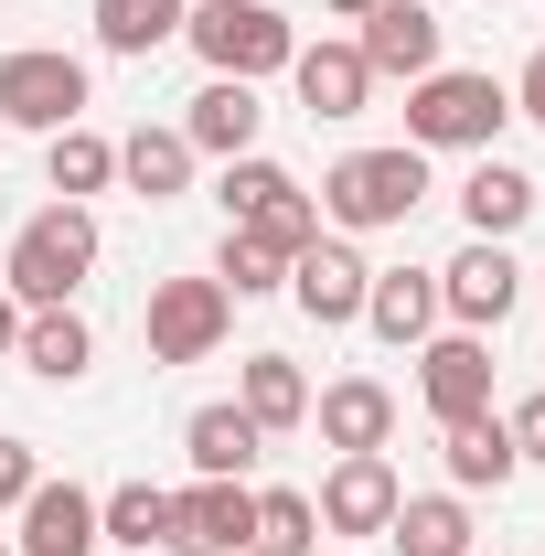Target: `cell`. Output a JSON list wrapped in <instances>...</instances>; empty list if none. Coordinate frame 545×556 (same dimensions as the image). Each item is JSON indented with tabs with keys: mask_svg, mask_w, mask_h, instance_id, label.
<instances>
[{
	"mask_svg": "<svg viewBox=\"0 0 545 556\" xmlns=\"http://www.w3.org/2000/svg\"><path fill=\"white\" fill-rule=\"evenodd\" d=\"M310 204H321L332 236H385V225H407V214L428 204V150H407V139H385V150H342Z\"/></svg>",
	"mask_w": 545,
	"mask_h": 556,
	"instance_id": "cell-1",
	"label": "cell"
},
{
	"mask_svg": "<svg viewBox=\"0 0 545 556\" xmlns=\"http://www.w3.org/2000/svg\"><path fill=\"white\" fill-rule=\"evenodd\" d=\"M86 278H97V214L86 204H43L11 236V257H0V289H11L22 311H65Z\"/></svg>",
	"mask_w": 545,
	"mask_h": 556,
	"instance_id": "cell-2",
	"label": "cell"
},
{
	"mask_svg": "<svg viewBox=\"0 0 545 556\" xmlns=\"http://www.w3.org/2000/svg\"><path fill=\"white\" fill-rule=\"evenodd\" d=\"M182 43L204 54V75L257 86V75H289V54H300V22H289L278 0H193V11H182Z\"/></svg>",
	"mask_w": 545,
	"mask_h": 556,
	"instance_id": "cell-3",
	"label": "cell"
},
{
	"mask_svg": "<svg viewBox=\"0 0 545 556\" xmlns=\"http://www.w3.org/2000/svg\"><path fill=\"white\" fill-rule=\"evenodd\" d=\"M514 118V86H492L471 65H439L407 86V150H492Z\"/></svg>",
	"mask_w": 545,
	"mask_h": 556,
	"instance_id": "cell-4",
	"label": "cell"
},
{
	"mask_svg": "<svg viewBox=\"0 0 545 556\" xmlns=\"http://www.w3.org/2000/svg\"><path fill=\"white\" fill-rule=\"evenodd\" d=\"M86 97H97V75H86V54H65V43H22V54H0V118L33 139H54L86 118Z\"/></svg>",
	"mask_w": 545,
	"mask_h": 556,
	"instance_id": "cell-5",
	"label": "cell"
},
{
	"mask_svg": "<svg viewBox=\"0 0 545 556\" xmlns=\"http://www.w3.org/2000/svg\"><path fill=\"white\" fill-rule=\"evenodd\" d=\"M214 204H225V225H246V236H268L278 257H300L310 236H321V204L278 172L268 150H246V161H225V182H214Z\"/></svg>",
	"mask_w": 545,
	"mask_h": 556,
	"instance_id": "cell-6",
	"label": "cell"
},
{
	"mask_svg": "<svg viewBox=\"0 0 545 556\" xmlns=\"http://www.w3.org/2000/svg\"><path fill=\"white\" fill-rule=\"evenodd\" d=\"M150 364H214L225 353V332H236V300H225V278H161L150 289Z\"/></svg>",
	"mask_w": 545,
	"mask_h": 556,
	"instance_id": "cell-7",
	"label": "cell"
},
{
	"mask_svg": "<svg viewBox=\"0 0 545 556\" xmlns=\"http://www.w3.org/2000/svg\"><path fill=\"white\" fill-rule=\"evenodd\" d=\"M514 300H524V268H514V247H492V236H471V247L439 268V321H449V332H503Z\"/></svg>",
	"mask_w": 545,
	"mask_h": 556,
	"instance_id": "cell-8",
	"label": "cell"
},
{
	"mask_svg": "<svg viewBox=\"0 0 545 556\" xmlns=\"http://www.w3.org/2000/svg\"><path fill=\"white\" fill-rule=\"evenodd\" d=\"M364 289H375V268H364V247H353V236H332V225H321V236L289 257V300H300L321 332L364 321Z\"/></svg>",
	"mask_w": 545,
	"mask_h": 556,
	"instance_id": "cell-9",
	"label": "cell"
},
{
	"mask_svg": "<svg viewBox=\"0 0 545 556\" xmlns=\"http://www.w3.org/2000/svg\"><path fill=\"white\" fill-rule=\"evenodd\" d=\"M417 396L439 428H460V417L492 407V332H428L417 343Z\"/></svg>",
	"mask_w": 545,
	"mask_h": 556,
	"instance_id": "cell-10",
	"label": "cell"
},
{
	"mask_svg": "<svg viewBox=\"0 0 545 556\" xmlns=\"http://www.w3.org/2000/svg\"><path fill=\"white\" fill-rule=\"evenodd\" d=\"M396 503H407V482H396V460H385V450H342L310 514H321V535H385V525H396Z\"/></svg>",
	"mask_w": 545,
	"mask_h": 556,
	"instance_id": "cell-11",
	"label": "cell"
},
{
	"mask_svg": "<svg viewBox=\"0 0 545 556\" xmlns=\"http://www.w3.org/2000/svg\"><path fill=\"white\" fill-rule=\"evenodd\" d=\"M246 535H257V492L246 482L172 492V556H246Z\"/></svg>",
	"mask_w": 545,
	"mask_h": 556,
	"instance_id": "cell-12",
	"label": "cell"
},
{
	"mask_svg": "<svg viewBox=\"0 0 545 556\" xmlns=\"http://www.w3.org/2000/svg\"><path fill=\"white\" fill-rule=\"evenodd\" d=\"M11 556H97V492L43 471V482L22 492V535H11Z\"/></svg>",
	"mask_w": 545,
	"mask_h": 556,
	"instance_id": "cell-13",
	"label": "cell"
},
{
	"mask_svg": "<svg viewBox=\"0 0 545 556\" xmlns=\"http://www.w3.org/2000/svg\"><path fill=\"white\" fill-rule=\"evenodd\" d=\"M182 460H193V482H246V471L268 460V428L236 407V396H225V407H193L182 417Z\"/></svg>",
	"mask_w": 545,
	"mask_h": 556,
	"instance_id": "cell-14",
	"label": "cell"
},
{
	"mask_svg": "<svg viewBox=\"0 0 545 556\" xmlns=\"http://www.w3.org/2000/svg\"><path fill=\"white\" fill-rule=\"evenodd\" d=\"M353 54L375 75H439V22H428V0H375L364 11V33H353Z\"/></svg>",
	"mask_w": 545,
	"mask_h": 556,
	"instance_id": "cell-15",
	"label": "cell"
},
{
	"mask_svg": "<svg viewBox=\"0 0 545 556\" xmlns=\"http://www.w3.org/2000/svg\"><path fill=\"white\" fill-rule=\"evenodd\" d=\"M268 129V108H257V86H236V75H204V97L182 108V139H193V161H246Z\"/></svg>",
	"mask_w": 545,
	"mask_h": 556,
	"instance_id": "cell-16",
	"label": "cell"
},
{
	"mask_svg": "<svg viewBox=\"0 0 545 556\" xmlns=\"http://www.w3.org/2000/svg\"><path fill=\"white\" fill-rule=\"evenodd\" d=\"M310 428H321V450H385V439H396V396H385V386H375V375H342V386H321V396H310Z\"/></svg>",
	"mask_w": 545,
	"mask_h": 556,
	"instance_id": "cell-17",
	"label": "cell"
},
{
	"mask_svg": "<svg viewBox=\"0 0 545 556\" xmlns=\"http://www.w3.org/2000/svg\"><path fill=\"white\" fill-rule=\"evenodd\" d=\"M364 332L375 343H428L439 332V268H375V289H364Z\"/></svg>",
	"mask_w": 545,
	"mask_h": 556,
	"instance_id": "cell-18",
	"label": "cell"
},
{
	"mask_svg": "<svg viewBox=\"0 0 545 556\" xmlns=\"http://www.w3.org/2000/svg\"><path fill=\"white\" fill-rule=\"evenodd\" d=\"M439 460H449V492H503L514 471H524V450H514L503 407H481V417H460V428H439Z\"/></svg>",
	"mask_w": 545,
	"mask_h": 556,
	"instance_id": "cell-19",
	"label": "cell"
},
{
	"mask_svg": "<svg viewBox=\"0 0 545 556\" xmlns=\"http://www.w3.org/2000/svg\"><path fill=\"white\" fill-rule=\"evenodd\" d=\"M289 86H300V108H310V118H364L375 65H364L353 43H300V54H289Z\"/></svg>",
	"mask_w": 545,
	"mask_h": 556,
	"instance_id": "cell-20",
	"label": "cell"
},
{
	"mask_svg": "<svg viewBox=\"0 0 545 556\" xmlns=\"http://www.w3.org/2000/svg\"><path fill=\"white\" fill-rule=\"evenodd\" d=\"M535 204H545L535 172H514V161H492V150L460 172V225H471V236H492V247H514V225H524Z\"/></svg>",
	"mask_w": 545,
	"mask_h": 556,
	"instance_id": "cell-21",
	"label": "cell"
},
{
	"mask_svg": "<svg viewBox=\"0 0 545 556\" xmlns=\"http://www.w3.org/2000/svg\"><path fill=\"white\" fill-rule=\"evenodd\" d=\"M118 182H129L139 204H182V193H193V139L139 118V129L118 139Z\"/></svg>",
	"mask_w": 545,
	"mask_h": 556,
	"instance_id": "cell-22",
	"label": "cell"
},
{
	"mask_svg": "<svg viewBox=\"0 0 545 556\" xmlns=\"http://www.w3.org/2000/svg\"><path fill=\"white\" fill-rule=\"evenodd\" d=\"M236 407L257 417L268 439H289V428H310V375H300L289 353H246V375H236Z\"/></svg>",
	"mask_w": 545,
	"mask_h": 556,
	"instance_id": "cell-23",
	"label": "cell"
},
{
	"mask_svg": "<svg viewBox=\"0 0 545 556\" xmlns=\"http://www.w3.org/2000/svg\"><path fill=\"white\" fill-rule=\"evenodd\" d=\"M11 364H33V375H43V386H75V375H86V364H97V332H86V311H22V353H11Z\"/></svg>",
	"mask_w": 545,
	"mask_h": 556,
	"instance_id": "cell-24",
	"label": "cell"
},
{
	"mask_svg": "<svg viewBox=\"0 0 545 556\" xmlns=\"http://www.w3.org/2000/svg\"><path fill=\"white\" fill-rule=\"evenodd\" d=\"M182 11H193V0H97V43H107L118 65H150L161 43H182Z\"/></svg>",
	"mask_w": 545,
	"mask_h": 556,
	"instance_id": "cell-25",
	"label": "cell"
},
{
	"mask_svg": "<svg viewBox=\"0 0 545 556\" xmlns=\"http://www.w3.org/2000/svg\"><path fill=\"white\" fill-rule=\"evenodd\" d=\"M97 546H139V556H161V546H172V492H161V482H118V492H97Z\"/></svg>",
	"mask_w": 545,
	"mask_h": 556,
	"instance_id": "cell-26",
	"label": "cell"
},
{
	"mask_svg": "<svg viewBox=\"0 0 545 556\" xmlns=\"http://www.w3.org/2000/svg\"><path fill=\"white\" fill-rule=\"evenodd\" d=\"M385 535H396V556H471V503L460 492H407Z\"/></svg>",
	"mask_w": 545,
	"mask_h": 556,
	"instance_id": "cell-27",
	"label": "cell"
},
{
	"mask_svg": "<svg viewBox=\"0 0 545 556\" xmlns=\"http://www.w3.org/2000/svg\"><path fill=\"white\" fill-rule=\"evenodd\" d=\"M43 182H54L65 204L107 193V182H118V139H97L86 118H75V129H54V139H43Z\"/></svg>",
	"mask_w": 545,
	"mask_h": 556,
	"instance_id": "cell-28",
	"label": "cell"
},
{
	"mask_svg": "<svg viewBox=\"0 0 545 556\" xmlns=\"http://www.w3.org/2000/svg\"><path fill=\"white\" fill-rule=\"evenodd\" d=\"M214 278H225V300H268V289H289V257H278L268 236L225 225V247H214Z\"/></svg>",
	"mask_w": 545,
	"mask_h": 556,
	"instance_id": "cell-29",
	"label": "cell"
},
{
	"mask_svg": "<svg viewBox=\"0 0 545 556\" xmlns=\"http://www.w3.org/2000/svg\"><path fill=\"white\" fill-rule=\"evenodd\" d=\"M310 546H321L310 492H257V535H246V556H310Z\"/></svg>",
	"mask_w": 545,
	"mask_h": 556,
	"instance_id": "cell-30",
	"label": "cell"
},
{
	"mask_svg": "<svg viewBox=\"0 0 545 556\" xmlns=\"http://www.w3.org/2000/svg\"><path fill=\"white\" fill-rule=\"evenodd\" d=\"M43 482V460H33V439H0V514H22V492Z\"/></svg>",
	"mask_w": 545,
	"mask_h": 556,
	"instance_id": "cell-31",
	"label": "cell"
},
{
	"mask_svg": "<svg viewBox=\"0 0 545 556\" xmlns=\"http://www.w3.org/2000/svg\"><path fill=\"white\" fill-rule=\"evenodd\" d=\"M503 428H514V450H524V460H545V396H524V407H503Z\"/></svg>",
	"mask_w": 545,
	"mask_h": 556,
	"instance_id": "cell-32",
	"label": "cell"
},
{
	"mask_svg": "<svg viewBox=\"0 0 545 556\" xmlns=\"http://www.w3.org/2000/svg\"><path fill=\"white\" fill-rule=\"evenodd\" d=\"M514 118H535V129H545V43L524 54V75H514Z\"/></svg>",
	"mask_w": 545,
	"mask_h": 556,
	"instance_id": "cell-33",
	"label": "cell"
},
{
	"mask_svg": "<svg viewBox=\"0 0 545 556\" xmlns=\"http://www.w3.org/2000/svg\"><path fill=\"white\" fill-rule=\"evenodd\" d=\"M0 353H22V300L0 289Z\"/></svg>",
	"mask_w": 545,
	"mask_h": 556,
	"instance_id": "cell-34",
	"label": "cell"
},
{
	"mask_svg": "<svg viewBox=\"0 0 545 556\" xmlns=\"http://www.w3.org/2000/svg\"><path fill=\"white\" fill-rule=\"evenodd\" d=\"M332 11H342V22H364V11H375V0H332Z\"/></svg>",
	"mask_w": 545,
	"mask_h": 556,
	"instance_id": "cell-35",
	"label": "cell"
},
{
	"mask_svg": "<svg viewBox=\"0 0 545 556\" xmlns=\"http://www.w3.org/2000/svg\"><path fill=\"white\" fill-rule=\"evenodd\" d=\"M310 556H342V546H310Z\"/></svg>",
	"mask_w": 545,
	"mask_h": 556,
	"instance_id": "cell-36",
	"label": "cell"
},
{
	"mask_svg": "<svg viewBox=\"0 0 545 556\" xmlns=\"http://www.w3.org/2000/svg\"><path fill=\"white\" fill-rule=\"evenodd\" d=\"M0 556H11V535H0Z\"/></svg>",
	"mask_w": 545,
	"mask_h": 556,
	"instance_id": "cell-37",
	"label": "cell"
},
{
	"mask_svg": "<svg viewBox=\"0 0 545 556\" xmlns=\"http://www.w3.org/2000/svg\"><path fill=\"white\" fill-rule=\"evenodd\" d=\"M471 556H492V546H471Z\"/></svg>",
	"mask_w": 545,
	"mask_h": 556,
	"instance_id": "cell-38",
	"label": "cell"
}]
</instances>
